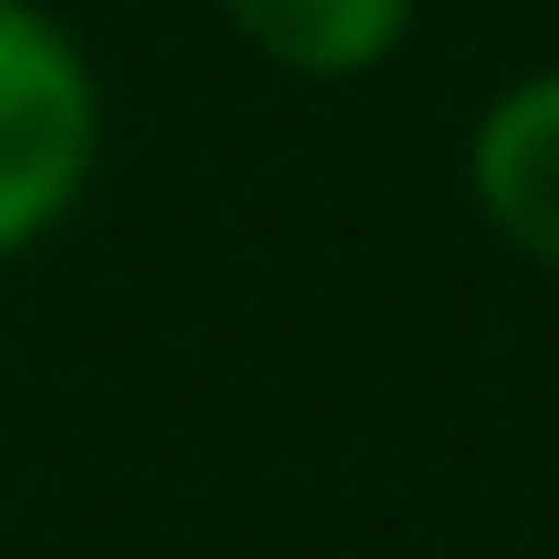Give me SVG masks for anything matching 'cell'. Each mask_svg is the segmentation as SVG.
Returning a JSON list of instances; mask_svg holds the SVG:
<instances>
[{
    "mask_svg": "<svg viewBox=\"0 0 559 559\" xmlns=\"http://www.w3.org/2000/svg\"><path fill=\"white\" fill-rule=\"evenodd\" d=\"M83 156H94L83 62L21 0H0V249H21L83 187Z\"/></svg>",
    "mask_w": 559,
    "mask_h": 559,
    "instance_id": "obj_1",
    "label": "cell"
},
{
    "mask_svg": "<svg viewBox=\"0 0 559 559\" xmlns=\"http://www.w3.org/2000/svg\"><path fill=\"white\" fill-rule=\"evenodd\" d=\"M477 198L528 260L559 270V73L519 83L477 135Z\"/></svg>",
    "mask_w": 559,
    "mask_h": 559,
    "instance_id": "obj_2",
    "label": "cell"
},
{
    "mask_svg": "<svg viewBox=\"0 0 559 559\" xmlns=\"http://www.w3.org/2000/svg\"><path fill=\"white\" fill-rule=\"evenodd\" d=\"M228 11L290 73H362L404 32V0H228Z\"/></svg>",
    "mask_w": 559,
    "mask_h": 559,
    "instance_id": "obj_3",
    "label": "cell"
}]
</instances>
